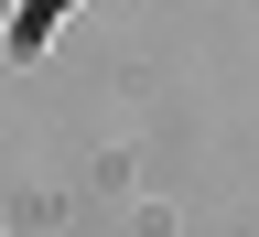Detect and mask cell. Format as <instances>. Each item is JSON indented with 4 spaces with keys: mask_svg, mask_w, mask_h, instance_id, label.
Here are the masks:
<instances>
[{
    "mask_svg": "<svg viewBox=\"0 0 259 237\" xmlns=\"http://www.w3.org/2000/svg\"><path fill=\"white\" fill-rule=\"evenodd\" d=\"M54 11H65V0H22V22H11V54H32V43H44V32H54Z\"/></svg>",
    "mask_w": 259,
    "mask_h": 237,
    "instance_id": "obj_1",
    "label": "cell"
}]
</instances>
